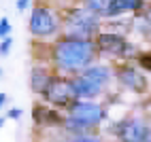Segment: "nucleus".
<instances>
[{
  "label": "nucleus",
  "mask_w": 151,
  "mask_h": 142,
  "mask_svg": "<svg viewBox=\"0 0 151 142\" xmlns=\"http://www.w3.org/2000/svg\"><path fill=\"white\" fill-rule=\"evenodd\" d=\"M26 4H28V0H22V2H19V9H24Z\"/></svg>",
  "instance_id": "4468645a"
},
{
  "label": "nucleus",
  "mask_w": 151,
  "mask_h": 142,
  "mask_svg": "<svg viewBox=\"0 0 151 142\" xmlns=\"http://www.w3.org/2000/svg\"><path fill=\"white\" fill-rule=\"evenodd\" d=\"M70 93H73V85L64 83V81H51L47 85V96L53 102H66L70 98Z\"/></svg>",
  "instance_id": "423d86ee"
},
{
  "label": "nucleus",
  "mask_w": 151,
  "mask_h": 142,
  "mask_svg": "<svg viewBox=\"0 0 151 142\" xmlns=\"http://www.w3.org/2000/svg\"><path fill=\"white\" fill-rule=\"evenodd\" d=\"M96 26V19L89 15V13H83V11H79L75 17H73V21H70V28L75 30V32H92V28Z\"/></svg>",
  "instance_id": "0eeeda50"
},
{
  "label": "nucleus",
  "mask_w": 151,
  "mask_h": 142,
  "mask_svg": "<svg viewBox=\"0 0 151 142\" xmlns=\"http://www.w3.org/2000/svg\"><path fill=\"white\" fill-rule=\"evenodd\" d=\"M77 142H100V140H96V138H79Z\"/></svg>",
  "instance_id": "ddd939ff"
},
{
  "label": "nucleus",
  "mask_w": 151,
  "mask_h": 142,
  "mask_svg": "<svg viewBox=\"0 0 151 142\" xmlns=\"http://www.w3.org/2000/svg\"><path fill=\"white\" fill-rule=\"evenodd\" d=\"M73 121L79 125H94L100 121L102 117V110H100L96 104H87V102H81V104H75L73 106Z\"/></svg>",
  "instance_id": "7ed1b4c3"
},
{
  "label": "nucleus",
  "mask_w": 151,
  "mask_h": 142,
  "mask_svg": "<svg viewBox=\"0 0 151 142\" xmlns=\"http://www.w3.org/2000/svg\"><path fill=\"white\" fill-rule=\"evenodd\" d=\"M89 57H92V47L83 40H66V43H60L55 49V59L64 68L85 66Z\"/></svg>",
  "instance_id": "f257e3e1"
},
{
  "label": "nucleus",
  "mask_w": 151,
  "mask_h": 142,
  "mask_svg": "<svg viewBox=\"0 0 151 142\" xmlns=\"http://www.w3.org/2000/svg\"><path fill=\"white\" fill-rule=\"evenodd\" d=\"M140 64H143V68L151 70V55H140Z\"/></svg>",
  "instance_id": "9b49d317"
},
{
  "label": "nucleus",
  "mask_w": 151,
  "mask_h": 142,
  "mask_svg": "<svg viewBox=\"0 0 151 142\" xmlns=\"http://www.w3.org/2000/svg\"><path fill=\"white\" fill-rule=\"evenodd\" d=\"M119 134H122V138L126 142H143L147 138V127L140 121H128Z\"/></svg>",
  "instance_id": "39448f33"
},
{
  "label": "nucleus",
  "mask_w": 151,
  "mask_h": 142,
  "mask_svg": "<svg viewBox=\"0 0 151 142\" xmlns=\"http://www.w3.org/2000/svg\"><path fill=\"white\" fill-rule=\"evenodd\" d=\"M140 6V0H113L109 4V13L115 15L119 11H132V9H138Z\"/></svg>",
  "instance_id": "9d476101"
},
{
  "label": "nucleus",
  "mask_w": 151,
  "mask_h": 142,
  "mask_svg": "<svg viewBox=\"0 0 151 142\" xmlns=\"http://www.w3.org/2000/svg\"><path fill=\"white\" fill-rule=\"evenodd\" d=\"M30 30L34 34H51L55 30V19L47 9H36L30 19Z\"/></svg>",
  "instance_id": "20e7f679"
},
{
  "label": "nucleus",
  "mask_w": 151,
  "mask_h": 142,
  "mask_svg": "<svg viewBox=\"0 0 151 142\" xmlns=\"http://www.w3.org/2000/svg\"><path fill=\"white\" fill-rule=\"evenodd\" d=\"M106 78H109L106 68H92L81 78H77L73 83V91H77L79 96H94L100 91V87H102V83Z\"/></svg>",
  "instance_id": "f03ea898"
},
{
  "label": "nucleus",
  "mask_w": 151,
  "mask_h": 142,
  "mask_svg": "<svg viewBox=\"0 0 151 142\" xmlns=\"http://www.w3.org/2000/svg\"><path fill=\"white\" fill-rule=\"evenodd\" d=\"M119 76H122V81H124L128 87H132V89H136V91H143V89H145V78L140 76L138 72H134L132 68L122 70V72H119Z\"/></svg>",
  "instance_id": "6e6552de"
},
{
  "label": "nucleus",
  "mask_w": 151,
  "mask_h": 142,
  "mask_svg": "<svg viewBox=\"0 0 151 142\" xmlns=\"http://www.w3.org/2000/svg\"><path fill=\"white\" fill-rule=\"evenodd\" d=\"M6 32H9V21H6V19H2V21H0V36L6 34Z\"/></svg>",
  "instance_id": "f8f14e48"
},
{
  "label": "nucleus",
  "mask_w": 151,
  "mask_h": 142,
  "mask_svg": "<svg viewBox=\"0 0 151 142\" xmlns=\"http://www.w3.org/2000/svg\"><path fill=\"white\" fill-rule=\"evenodd\" d=\"M98 45L102 49H106V51H122L124 49V38L115 36V34H102L98 38Z\"/></svg>",
  "instance_id": "1a4fd4ad"
},
{
  "label": "nucleus",
  "mask_w": 151,
  "mask_h": 142,
  "mask_svg": "<svg viewBox=\"0 0 151 142\" xmlns=\"http://www.w3.org/2000/svg\"><path fill=\"white\" fill-rule=\"evenodd\" d=\"M147 142H151V131H149V134H147V138H145Z\"/></svg>",
  "instance_id": "2eb2a0df"
}]
</instances>
